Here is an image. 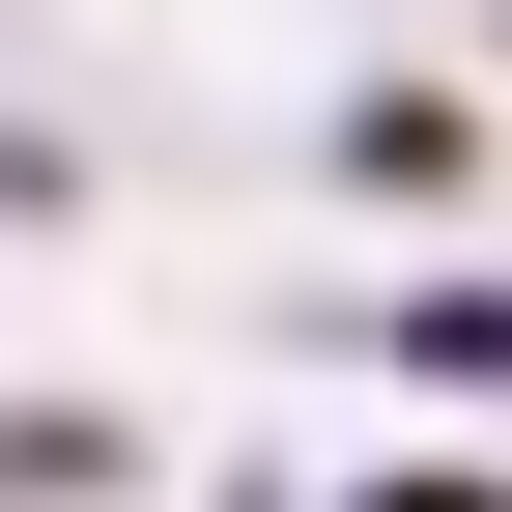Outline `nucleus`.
Returning a JSON list of instances; mask_svg holds the SVG:
<instances>
[{
	"label": "nucleus",
	"mask_w": 512,
	"mask_h": 512,
	"mask_svg": "<svg viewBox=\"0 0 512 512\" xmlns=\"http://www.w3.org/2000/svg\"><path fill=\"white\" fill-rule=\"evenodd\" d=\"M399 512H484V484H399Z\"/></svg>",
	"instance_id": "obj_1"
}]
</instances>
